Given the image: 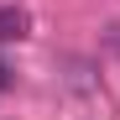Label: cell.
Masks as SVG:
<instances>
[{
    "mask_svg": "<svg viewBox=\"0 0 120 120\" xmlns=\"http://www.w3.org/2000/svg\"><path fill=\"white\" fill-rule=\"evenodd\" d=\"M26 31H31V16L21 5H0V42H21Z\"/></svg>",
    "mask_w": 120,
    "mask_h": 120,
    "instance_id": "obj_1",
    "label": "cell"
},
{
    "mask_svg": "<svg viewBox=\"0 0 120 120\" xmlns=\"http://www.w3.org/2000/svg\"><path fill=\"white\" fill-rule=\"evenodd\" d=\"M5 84H11V68H5V63H0V89H5Z\"/></svg>",
    "mask_w": 120,
    "mask_h": 120,
    "instance_id": "obj_2",
    "label": "cell"
},
{
    "mask_svg": "<svg viewBox=\"0 0 120 120\" xmlns=\"http://www.w3.org/2000/svg\"><path fill=\"white\" fill-rule=\"evenodd\" d=\"M110 42H115V47H120V26H115V31H110Z\"/></svg>",
    "mask_w": 120,
    "mask_h": 120,
    "instance_id": "obj_3",
    "label": "cell"
}]
</instances>
